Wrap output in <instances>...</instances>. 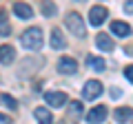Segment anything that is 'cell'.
I'll return each instance as SVG.
<instances>
[{"instance_id":"cell-13","label":"cell","mask_w":133,"mask_h":124,"mask_svg":"<svg viewBox=\"0 0 133 124\" xmlns=\"http://www.w3.org/2000/svg\"><path fill=\"white\" fill-rule=\"evenodd\" d=\"M87 67H91L93 71H104V69H107V62L102 60V58L89 56V58H87Z\"/></svg>"},{"instance_id":"cell-17","label":"cell","mask_w":133,"mask_h":124,"mask_svg":"<svg viewBox=\"0 0 133 124\" xmlns=\"http://www.w3.org/2000/svg\"><path fill=\"white\" fill-rule=\"evenodd\" d=\"M0 102H2V104H7L11 111H16V109H18V100H14V98H11V95H7V93H2V95H0Z\"/></svg>"},{"instance_id":"cell-15","label":"cell","mask_w":133,"mask_h":124,"mask_svg":"<svg viewBox=\"0 0 133 124\" xmlns=\"http://www.w3.org/2000/svg\"><path fill=\"white\" fill-rule=\"evenodd\" d=\"M131 118H133V109H129V106H120V109L115 111V120H118L120 124H122V122H129Z\"/></svg>"},{"instance_id":"cell-22","label":"cell","mask_w":133,"mask_h":124,"mask_svg":"<svg viewBox=\"0 0 133 124\" xmlns=\"http://www.w3.org/2000/svg\"><path fill=\"white\" fill-rule=\"evenodd\" d=\"M0 124H11V120L7 118V115H2V113H0Z\"/></svg>"},{"instance_id":"cell-9","label":"cell","mask_w":133,"mask_h":124,"mask_svg":"<svg viewBox=\"0 0 133 124\" xmlns=\"http://www.w3.org/2000/svg\"><path fill=\"white\" fill-rule=\"evenodd\" d=\"M14 58H16V51H14L11 44H2V47H0V62H2V64H11Z\"/></svg>"},{"instance_id":"cell-6","label":"cell","mask_w":133,"mask_h":124,"mask_svg":"<svg viewBox=\"0 0 133 124\" xmlns=\"http://www.w3.org/2000/svg\"><path fill=\"white\" fill-rule=\"evenodd\" d=\"M102 120H107V106H93L87 113V122L89 124H100Z\"/></svg>"},{"instance_id":"cell-21","label":"cell","mask_w":133,"mask_h":124,"mask_svg":"<svg viewBox=\"0 0 133 124\" xmlns=\"http://www.w3.org/2000/svg\"><path fill=\"white\" fill-rule=\"evenodd\" d=\"M124 11H127V13H133V0H127V2H124Z\"/></svg>"},{"instance_id":"cell-10","label":"cell","mask_w":133,"mask_h":124,"mask_svg":"<svg viewBox=\"0 0 133 124\" xmlns=\"http://www.w3.org/2000/svg\"><path fill=\"white\" fill-rule=\"evenodd\" d=\"M95 44H98V49L100 51H113V40L109 38L107 33H98V38H95Z\"/></svg>"},{"instance_id":"cell-7","label":"cell","mask_w":133,"mask_h":124,"mask_svg":"<svg viewBox=\"0 0 133 124\" xmlns=\"http://www.w3.org/2000/svg\"><path fill=\"white\" fill-rule=\"evenodd\" d=\"M107 18V9L104 7H93V9L89 11V22L93 24V27H100V24L104 22Z\"/></svg>"},{"instance_id":"cell-2","label":"cell","mask_w":133,"mask_h":124,"mask_svg":"<svg viewBox=\"0 0 133 124\" xmlns=\"http://www.w3.org/2000/svg\"><path fill=\"white\" fill-rule=\"evenodd\" d=\"M64 24H66V29L71 31V36L84 38V33H87V27H84V20H82V16H80V13H66Z\"/></svg>"},{"instance_id":"cell-3","label":"cell","mask_w":133,"mask_h":124,"mask_svg":"<svg viewBox=\"0 0 133 124\" xmlns=\"http://www.w3.org/2000/svg\"><path fill=\"white\" fill-rule=\"evenodd\" d=\"M98 95H102V82L89 80L84 84V89H82V98H84V100H95Z\"/></svg>"},{"instance_id":"cell-16","label":"cell","mask_w":133,"mask_h":124,"mask_svg":"<svg viewBox=\"0 0 133 124\" xmlns=\"http://www.w3.org/2000/svg\"><path fill=\"white\" fill-rule=\"evenodd\" d=\"M9 33H11V24L7 20V13L0 11V36H9Z\"/></svg>"},{"instance_id":"cell-18","label":"cell","mask_w":133,"mask_h":124,"mask_svg":"<svg viewBox=\"0 0 133 124\" xmlns=\"http://www.w3.org/2000/svg\"><path fill=\"white\" fill-rule=\"evenodd\" d=\"M56 11H58V9H56V5H53V2H49V0H44V2H42V13L47 16V18H51Z\"/></svg>"},{"instance_id":"cell-14","label":"cell","mask_w":133,"mask_h":124,"mask_svg":"<svg viewBox=\"0 0 133 124\" xmlns=\"http://www.w3.org/2000/svg\"><path fill=\"white\" fill-rule=\"evenodd\" d=\"M51 47H53V49H64V47H66L64 36H62L58 29H53V31H51Z\"/></svg>"},{"instance_id":"cell-1","label":"cell","mask_w":133,"mask_h":124,"mask_svg":"<svg viewBox=\"0 0 133 124\" xmlns=\"http://www.w3.org/2000/svg\"><path fill=\"white\" fill-rule=\"evenodd\" d=\"M20 44H22L24 49H29V51H40V47H42V31H40L38 27L27 29V31L20 36Z\"/></svg>"},{"instance_id":"cell-19","label":"cell","mask_w":133,"mask_h":124,"mask_svg":"<svg viewBox=\"0 0 133 124\" xmlns=\"http://www.w3.org/2000/svg\"><path fill=\"white\" fill-rule=\"evenodd\" d=\"M69 113H71L73 120H78V118L82 115V104H80V102H71V109H69Z\"/></svg>"},{"instance_id":"cell-11","label":"cell","mask_w":133,"mask_h":124,"mask_svg":"<svg viewBox=\"0 0 133 124\" xmlns=\"http://www.w3.org/2000/svg\"><path fill=\"white\" fill-rule=\"evenodd\" d=\"M36 120L40 124H53V115H51V111L47 106H38L36 109Z\"/></svg>"},{"instance_id":"cell-12","label":"cell","mask_w":133,"mask_h":124,"mask_svg":"<svg viewBox=\"0 0 133 124\" xmlns=\"http://www.w3.org/2000/svg\"><path fill=\"white\" fill-rule=\"evenodd\" d=\"M111 31H113L115 36H120V38H127V36H131V27H129L127 22H111Z\"/></svg>"},{"instance_id":"cell-4","label":"cell","mask_w":133,"mask_h":124,"mask_svg":"<svg viewBox=\"0 0 133 124\" xmlns=\"http://www.w3.org/2000/svg\"><path fill=\"white\" fill-rule=\"evenodd\" d=\"M44 100H47L49 106L60 109V106L66 104V93H62V91H49V93H44Z\"/></svg>"},{"instance_id":"cell-8","label":"cell","mask_w":133,"mask_h":124,"mask_svg":"<svg viewBox=\"0 0 133 124\" xmlns=\"http://www.w3.org/2000/svg\"><path fill=\"white\" fill-rule=\"evenodd\" d=\"M14 13L18 16L20 20H29L33 16V9L29 5H24V2H16V5H14Z\"/></svg>"},{"instance_id":"cell-5","label":"cell","mask_w":133,"mask_h":124,"mask_svg":"<svg viewBox=\"0 0 133 124\" xmlns=\"http://www.w3.org/2000/svg\"><path fill=\"white\" fill-rule=\"evenodd\" d=\"M58 71L64 73V75H73V73H78V62L73 60V58H60Z\"/></svg>"},{"instance_id":"cell-20","label":"cell","mask_w":133,"mask_h":124,"mask_svg":"<svg viewBox=\"0 0 133 124\" xmlns=\"http://www.w3.org/2000/svg\"><path fill=\"white\" fill-rule=\"evenodd\" d=\"M124 75H127V80H129V82H133V64L124 69Z\"/></svg>"}]
</instances>
